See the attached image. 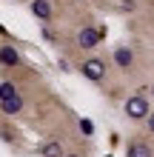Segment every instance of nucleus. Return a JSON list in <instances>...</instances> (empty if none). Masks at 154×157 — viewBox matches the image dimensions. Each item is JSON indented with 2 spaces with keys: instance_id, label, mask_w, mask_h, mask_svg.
Returning <instances> with one entry per match:
<instances>
[{
  "instance_id": "nucleus-1",
  "label": "nucleus",
  "mask_w": 154,
  "mask_h": 157,
  "mask_svg": "<svg viewBox=\"0 0 154 157\" xmlns=\"http://www.w3.org/2000/svg\"><path fill=\"white\" fill-rule=\"evenodd\" d=\"M0 103H3V114H17L23 109V97L12 83H3L0 86Z\"/></svg>"
},
{
  "instance_id": "nucleus-2",
  "label": "nucleus",
  "mask_w": 154,
  "mask_h": 157,
  "mask_svg": "<svg viewBox=\"0 0 154 157\" xmlns=\"http://www.w3.org/2000/svg\"><path fill=\"white\" fill-rule=\"evenodd\" d=\"M126 114H129L131 120H143V117H148V103H146V97H143V94L129 97V100H126Z\"/></svg>"
},
{
  "instance_id": "nucleus-3",
  "label": "nucleus",
  "mask_w": 154,
  "mask_h": 157,
  "mask_svg": "<svg viewBox=\"0 0 154 157\" xmlns=\"http://www.w3.org/2000/svg\"><path fill=\"white\" fill-rule=\"evenodd\" d=\"M83 75H86L88 80H94V83H97V80H103V77H106V63H103V60H97V57L86 60V63H83Z\"/></svg>"
},
{
  "instance_id": "nucleus-4",
  "label": "nucleus",
  "mask_w": 154,
  "mask_h": 157,
  "mask_svg": "<svg viewBox=\"0 0 154 157\" xmlns=\"http://www.w3.org/2000/svg\"><path fill=\"white\" fill-rule=\"evenodd\" d=\"M100 29H92V26H83V29H80V34H77V43L83 46V49H94L97 43H100Z\"/></svg>"
},
{
  "instance_id": "nucleus-5",
  "label": "nucleus",
  "mask_w": 154,
  "mask_h": 157,
  "mask_svg": "<svg viewBox=\"0 0 154 157\" xmlns=\"http://www.w3.org/2000/svg\"><path fill=\"white\" fill-rule=\"evenodd\" d=\"M114 63L120 69H129L131 63H134V54H131V49H126V46H120V49L114 52Z\"/></svg>"
},
{
  "instance_id": "nucleus-6",
  "label": "nucleus",
  "mask_w": 154,
  "mask_h": 157,
  "mask_svg": "<svg viewBox=\"0 0 154 157\" xmlns=\"http://www.w3.org/2000/svg\"><path fill=\"white\" fill-rule=\"evenodd\" d=\"M32 12L40 17V20H49V14H51V6H49V0H32Z\"/></svg>"
},
{
  "instance_id": "nucleus-7",
  "label": "nucleus",
  "mask_w": 154,
  "mask_h": 157,
  "mask_svg": "<svg viewBox=\"0 0 154 157\" xmlns=\"http://www.w3.org/2000/svg\"><path fill=\"white\" fill-rule=\"evenodd\" d=\"M129 157H151V149L146 143H131L129 146Z\"/></svg>"
},
{
  "instance_id": "nucleus-8",
  "label": "nucleus",
  "mask_w": 154,
  "mask_h": 157,
  "mask_svg": "<svg viewBox=\"0 0 154 157\" xmlns=\"http://www.w3.org/2000/svg\"><path fill=\"white\" fill-rule=\"evenodd\" d=\"M0 57H3V66H17V52L12 49V46H3Z\"/></svg>"
},
{
  "instance_id": "nucleus-9",
  "label": "nucleus",
  "mask_w": 154,
  "mask_h": 157,
  "mask_svg": "<svg viewBox=\"0 0 154 157\" xmlns=\"http://www.w3.org/2000/svg\"><path fill=\"white\" fill-rule=\"evenodd\" d=\"M43 157H60V143H46L43 146Z\"/></svg>"
},
{
  "instance_id": "nucleus-10",
  "label": "nucleus",
  "mask_w": 154,
  "mask_h": 157,
  "mask_svg": "<svg viewBox=\"0 0 154 157\" xmlns=\"http://www.w3.org/2000/svg\"><path fill=\"white\" fill-rule=\"evenodd\" d=\"M80 132H83V134H92L94 132V123H92V120H80Z\"/></svg>"
},
{
  "instance_id": "nucleus-11",
  "label": "nucleus",
  "mask_w": 154,
  "mask_h": 157,
  "mask_svg": "<svg viewBox=\"0 0 154 157\" xmlns=\"http://www.w3.org/2000/svg\"><path fill=\"white\" fill-rule=\"evenodd\" d=\"M148 128H151V134H154V112L148 114Z\"/></svg>"
},
{
  "instance_id": "nucleus-12",
  "label": "nucleus",
  "mask_w": 154,
  "mask_h": 157,
  "mask_svg": "<svg viewBox=\"0 0 154 157\" xmlns=\"http://www.w3.org/2000/svg\"><path fill=\"white\" fill-rule=\"evenodd\" d=\"M66 157H80V154H66Z\"/></svg>"
},
{
  "instance_id": "nucleus-13",
  "label": "nucleus",
  "mask_w": 154,
  "mask_h": 157,
  "mask_svg": "<svg viewBox=\"0 0 154 157\" xmlns=\"http://www.w3.org/2000/svg\"><path fill=\"white\" fill-rule=\"evenodd\" d=\"M151 94H154V89H151Z\"/></svg>"
}]
</instances>
